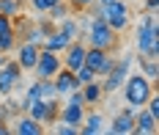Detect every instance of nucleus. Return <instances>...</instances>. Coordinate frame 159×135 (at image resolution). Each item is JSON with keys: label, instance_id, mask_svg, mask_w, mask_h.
Wrapping results in <instances>:
<instances>
[{"label": "nucleus", "instance_id": "nucleus-11", "mask_svg": "<svg viewBox=\"0 0 159 135\" xmlns=\"http://www.w3.org/2000/svg\"><path fill=\"white\" fill-rule=\"evenodd\" d=\"M63 52H66V58H61V61H63L66 69L74 72V69H80L82 64H85V41H82V39H74Z\"/></svg>", "mask_w": 159, "mask_h": 135}, {"label": "nucleus", "instance_id": "nucleus-32", "mask_svg": "<svg viewBox=\"0 0 159 135\" xmlns=\"http://www.w3.org/2000/svg\"><path fill=\"white\" fill-rule=\"evenodd\" d=\"M6 61H8V55H6V52H0V66H3Z\"/></svg>", "mask_w": 159, "mask_h": 135}, {"label": "nucleus", "instance_id": "nucleus-24", "mask_svg": "<svg viewBox=\"0 0 159 135\" xmlns=\"http://www.w3.org/2000/svg\"><path fill=\"white\" fill-rule=\"evenodd\" d=\"M19 11H22V0H0V14L14 19Z\"/></svg>", "mask_w": 159, "mask_h": 135}, {"label": "nucleus", "instance_id": "nucleus-23", "mask_svg": "<svg viewBox=\"0 0 159 135\" xmlns=\"http://www.w3.org/2000/svg\"><path fill=\"white\" fill-rule=\"evenodd\" d=\"M36 88H39V99H52V97H58L52 77H39V80H36Z\"/></svg>", "mask_w": 159, "mask_h": 135}, {"label": "nucleus", "instance_id": "nucleus-9", "mask_svg": "<svg viewBox=\"0 0 159 135\" xmlns=\"http://www.w3.org/2000/svg\"><path fill=\"white\" fill-rule=\"evenodd\" d=\"M134 113H137V108H124L121 113H115L110 121V127H107V133L110 135H132L134 130Z\"/></svg>", "mask_w": 159, "mask_h": 135}, {"label": "nucleus", "instance_id": "nucleus-30", "mask_svg": "<svg viewBox=\"0 0 159 135\" xmlns=\"http://www.w3.org/2000/svg\"><path fill=\"white\" fill-rule=\"evenodd\" d=\"M66 3H69L71 8H91L96 0H66Z\"/></svg>", "mask_w": 159, "mask_h": 135}, {"label": "nucleus", "instance_id": "nucleus-16", "mask_svg": "<svg viewBox=\"0 0 159 135\" xmlns=\"http://www.w3.org/2000/svg\"><path fill=\"white\" fill-rule=\"evenodd\" d=\"M14 133H19V135H41L44 133V124L36 121V118H30L28 113H19V118L14 121Z\"/></svg>", "mask_w": 159, "mask_h": 135}, {"label": "nucleus", "instance_id": "nucleus-26", "mask_svg": "<svg viewBox=\"0 0 159 135\" xmlns=\"http://www.w3.org/2000/svg\"><path fill=\"white\" fill-rule=\"evenodd\" d=\"M74 77H77L80 85H85V83H91V80H96V72H93V69H88L85 64H82L80 69H74Z\"/></svg>", "mask_w": 159, "mask_h": 135}, {"label": "nucleus", "instance_id": "nucleus-18", "mask_svg": "<svg viewBox=\"0 0 159 135\" xmlns=\"http://www.w3.org/2000/svg\"><path fill=\"white\" fill-rule=\"evenodd\" d=\"M49 31H52V25H49V22H39V25H28V31H25V41H30V44H36V47H41Z\"/></svg>", "mask_w": 159, "mask_h": 135}, {"label": "nucleus", "instance_id": "nucleus-31", "mask_svg": "<svg viewBox=\"0 0 159 135\" xmlns=\"http://www.w3.org/2000/svg\"><path fill=\"white\" fill-rule=\"evenodd\" d=\"M157 8H159V0H145V11H154L157 14Z\"/></svg>", "mask_w": 159, "mask_h": 135}, {"label": "nucleus", "instance_id": "nucleus-5", "mask_svg": "<svg viewBox=\"0 0 159 135\" xmlns=\"http://www.w3.org/2000/svg\"><path fill=\"white\" fill-rule=\"evenodd\" d=\"M132 64H134V55H121V61L112 64V69L104 75V83H102L104 94H112V91H118V88L124 85V80H126Z\"/></svg>", "mask_w": 159, "mask_h": 135}, {"label": "nucleus", "instance_id": "nucleus-7", "mask_svg": "<svg viewBox=\"0 0 159 135\" xmlns=\"http://www.w3.org/2000/svg\"><path fill=\"white\" fill-rule=\"evenodd\" d=\"M63 66V61H61V52H49V50H39V58H36V77H55V72Z\"/></svg>", "mask_w": 159, "mask_h": 135}, {"label": "nucleus", "instance_id": "nucleus-19", "mask_svg": "<svg viewBox=\"0 0 159 135\" xmlns=\"http://www.w3.org/2000/svg\"><path fill=\"white\" fill-rule=\"evenodd\" d=\"M80 91H82L85 105H96V102H102V97H104V88H102V83H99V80H91V83L80 85Z\"/></svg>", "mask_w": 159, "mask_h": 135}, {"label": "nucleus", "instance_id": "nucleus-8", "mask_svg": "<svg viewBox=\"0 0 159 135\" xmlns=\"http://www.w3.org/2000/svg\"><path fill=\"white\" fill-rule=\"evenodd\" d=\"M22 80V66L16 61H6L0 66V97H8Z\"/></svg>", "mask_w": 159, "mask_h": 135}, {"label": "nucleus", "instance_id": "nucleus-28", "mask_svg": "<svg viewBox=\"0 0 159 135\" xmlns=\"http://www.w3.org/2000/svg\"><path fill=\"white\" fill-rule=\"evenodd\" d=\"M11 33H16L14 31V19L6 17V14H0V36H11Z\"/></svg>", "mask_w": 159, "mask_h": 135}, {"label": "nucleus", "instance_id": "nucleus-29", "mask_svg": "<svg viewBox=\"0 0 159 135\" xmlns=\"http://www.w3.org/2000/svg\"><path fill=\"white\" fill-rule=\"evenodd\" d=\"M58 0H30V8L33 11H39V14H47L49 6H55Z\"/></svg>", "mask_w": 159, "mask_h": 135}, {"label": "nucleus", "instance_id": "nucleus-15", "mask_svg": "<svg viewBox=\"0 0 159 135\" xmlns=\"http://www.w3.org/2000/svg\"><path fill=\"white\" fill-rule=\"evenodd\" d=\"M39 50H41V47H36L30 41H22L19 50H16V64L22 69H33L36 66V58H39Z\"/></svg>", "mask_w": 159, "mask_h": 135}, {"label": "nucleus", "instance_id": "nucleus-6", "mask_svg": "<svg viewBox=\"0 0 159 135\" xmlns=\"http://www.w3.org/2000/svg\"><path fill=\"white\" fill-rule=\"evenodd\" d=\"M112 64H115V58H112L107 50H99V47H88V44H85V66L93 69L96 77H104L112 69Z\"/></svg>", "mask_w": 159, "mask_h": 135}, {"label": "nucleus", "instance_id": "nucleus-22", "mask_svg": "<svg viewBox=\"0 0 159 135\" xmlns=\"http://www.w3.org/2000/svg\"><path fill=\"white\" fill-rule=\"evenodd\" d=\"M58 31H63L66 36H69V39H80V25H77V17H74V14H69V17H63L61 19V22H58Z\"/></svg>", "mask_w": 159, "mask_h": 135}, {"label": "nucleus", "instance_id": "nucleus-14", "mask_svg": "<svg viewBox=\"0 0 159 135\" xmlns=\"http://www.w3.org/2000/svg\"><path fill=\"white\" fill-rule=\"evenodd\" d=\"M71 41H74V39H69L63 31L52 28V31L47 33V39H44V44H41V47H44V50H49V52H63L66 47L71 44Z\"/></svg>", "mask_w": 159, "mask_h": 135}, {"label": "nucleus", "instance_id": "nucleus-12", "mask_svg": "<svg viewBox=\"0 0 159 135\" xmlns=\"http://www.w3.org/2000/svg\"><path fill=\"white\" fill-rule=\"evenodd\" d=\"M159 118H154L145 108H137V113H134V130H132V135H157V127Z\"/></svg>", "mask_w": 159, "mask_h": 135}, {"label": "nucleus", "instance_id": "nucleus-1", "mask_svg": "<svg viewBox=\"0 0 159 135\" xmlns=\"http://www.w3.org/2000/svg\"><path fill=\"white\" fill-rule=\"evenodd\" d=\"M134 47L143 58H159V31L154 11H145V17L140 19L137 33H134Z\"/></svg>", "mask_w": 159, "mask_h": 135}, {"label": "nucleus", "instance_id": "nucleus-3", "mask_svg": "<svg viewBox=\"0 0 159 135\" xmlns=\"http://www.w3.org/2000/svg\"><path fill=\"white\" fill-rule=\"evenodd\" d=\"M154 91H157L154 83L148 77H143L140 72L137 75H126V80H124V97H126V105H132V108H143L145 99Z\"/></svg>", "mask_w": 159, "mask_h": 135}, {"label": "nucleus", "instance_id": "nucleus-27", "mask_svg": "<svg viewBox=\"0 0 159 135\" xmlns=\"http://www.w3.org/2000/svg\"><path fill=\"white\" fill-rule=\"evenodd\" d=\"M52 133H58V135H80V127H77V124H66V121H58V124L52 127Z\"/></svg>", "mask_w": 159, "mask_h": 135}, {"label": "nucleus", "instance_id": "nucleus-13", "mask_svg": "<svg viewBox=\"0 0 159 135\" xmlns=\"http://www.w3.org/2000/svg\"><path fill=\"white\" fill-rule=\"evenodd\" d=\"M82 116H85V105H80V102H69L66 99L61 105V110H58V121H66V124H82Z\"/></svg>", "mask_w": 159, "mask_h": 135}, {"label": "nucleus", "instance_id": "nucleus-2", "mask_svg": "<svg viewBox=\"0 0 159 135\" xmlns=\"http://www.w3.org/2000/svg\"><path fill=\"white\" fill-rule=\"evenodd\" d=\"M93 17H102L115 33H124L129 28V22H132V19H129V6L124 0H110V3H104V6H96Z\"/></svg>", "mask_w": 159, "mask_h": 135}, {"label": "nucleus", "instance_id": "nucleus-20", "mask_svg": "<svg viewBox=\"0 0 159 135\" xmlns=\"http://www.w3.org/2000/svg\"><path fill=\"white\" fill-rule=\"evenodd\" d=\"M140 75L154 83L159 77V58H143V55H140Z\"/></svg>", "mask_w": 159, "mask_h": 135}, {"label": "nucleus", "instance_id": "nucleus-34", "mask_svg": "<svg viewBox=\"0 0 159 135\" xmlns=\"http://www.w3.org/2000/svg\"><path fill=\"white\" fill-rule=\"evenodd\" d=\"M0 99H3V97H0Z\"/></svg>", "mask_w": 159, "mask_h": 135}, {"label": "nucleus", "instance_id": "nucleus-25", "mask_svg": "<svg viewBox=\"0 0 159 135\" xmlns=\"http://www.w3.org/2000/svg\"><path fill=\"white\" fill-rule=\"evenodd\" d=\"M58 110H61V102H58V97L47 99V116H44V124H55V121H58Z\"/></svg>", "mask_w": 159, "mask_h": 135}, {"label": "nucleus", "instance_id": "nucleus-17", "mask_svg": "<svg viewBox=\"0 0 159 135\" xmlns=\"http://www.w3.org/2000/svg\"><path fill=\"white\" fill-rule=\"evenodd\" d=\"M80 133L82 135L104 133V116H102V113H85V116H82V124H80Z\"/></svg>", "mask_w": 159, "mask_h": 135}, {"label": "nucleus", "instance_id": "nucleus-10", "mask_svg": "<svg viewBox=\"0 0 159 135\" xmlns=\"http://www.w3.org/2000/svg\"><path fill=\"white\" fill-rule=\"evenodd\" d=\"M52 83H55V91H58V97H69L74 88H80L77 77H74V72H71V69H66V66H61L58 72H55Z\"/></svg>", "mask_w": 159, "mask_h": 135}, {"label": "nucleus", "instance_id": "nucleus-4", "mask_svg": "<svg viewBox=\"0 0 159 135\" xmlns=\"http://www.w3.org/2000/svg\"><path fill=\"white\" fill-rule=\"evenodd\" d=\"M82 36L88 39V47H99V50H107V52L118 44V33H115L102 17H93V22L88 25V31Z\"/></svg>", "mask_w": 159, "mask_h": 135}, {"label": "nucleus", "instance_id": "nucleus-21", "mask_svg": "<svg viewBox=\"0 0 159 135\" xmlns=\"http://www.w3.org/2000/svg\"><path fill=\"white\" fill-rule=\"evenodd\" d=\"M69 14H74V8H71L66 0H58L55 6H49V8H47V17L52 19V22H61V19L69 17Z\"/></svg>", "mask_w": 159, "mask_h": 135}, {"label": "nucleus", "instance_id": "nucleus-33", "mask_svg": "<svg viewBox=\"0 0 159 135\" xmlns=\"http://www.w3.org/2000/svg\"><path fill=\"white\" fill-rule=\"evenodd\" d=\"M104 3H110V0H96V6H104Z\"/></svg>", "mask_w": 159, "mask_h": 135}]
</instances>
